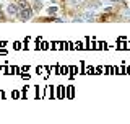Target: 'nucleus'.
<instances>
[{"label": "nucleus", "instance_id": "obj_1", "mask_svg": "<svg viewBox=\"0 0 130 124\" xmlns=\"http://www.w3.org/2000/svg\"><path fill=\"white\" fill-rule=\"evenodd\" d=\"M32 7L31 5H28L26 8H21V10H20V13H18V16H16V18H20L21 20V21H26V20H31L32 18Z\"/></svg>", "mask_w": 130, "mask_h": 124}, {"label": "nucleus", "instance_id": "obj_2", "mask_svg": "<svg viewBox=\"0 0 130 124\" xmlns=\"http://www.w3.org/2000/svg\"><path fill=\"white\" fill-rule=\"evenodd\" d=\"M20 13V7H18V3H15V2H11V3H8V7H7V15L8 16H18Z\"/></svg>", "mask_w": 130, "mask_h": 124}, {"label": "nucleus", "instance_id": "obj_3", "mask_svg": "<svg viewBox=\"0 0 130 124\" xmlns=\"http://www.w3.org/2000/svg\"><path fill=\"white\" fill-rule=\"evenodd\" d=\"M32 10L34 11H41L44 8V5H42V0H32Z\"/></svg>", "mask_w": 130, "mask_h": 124}, {"label": "nucleus", "instance_id": "obj_4", "mask_svg": "<svg viewBox=\"0 0 130 124\" xmlns=\"http://www.w3.org/2000/svg\"><path fill=\"white\" fill-rule=\"evenodd\" d=\"M83 18L86 20V21H93V20H96V16H94V13H93V11H86Z\"/></svg>", "mask_w": 130, "mask_h": 124}, {"label": "nucleus", "instance_id": "obj_5", "mask_svg": "<svg viewBox=\"0 0 130 124\" xmlns=\"http://www.w3.org/2000/svg\"><path fill=\"white\" fill-rule=\"evenodd\" d=\"M46 11H47V15H51V16H54V15L57 13V11H59V8H57V7L54 5V7H49V8H47V10H46Z\"/></svg>", "mask_w": 130, "mask_h": 124}, {"label": "nucleus", "instance_id": "obj_6", "mask_svg": "<svg viewBox=\"0 0 130 124\" xmlns=\"http://www.w3.org/2000/svg\"><path fill=\"white\" fill-rule=\"evenodd\" d=\"M28 5H29V3H28V2H24V0H20V2H18V7H20V10H21V8H26Z\"/></svg>", "mask_w": 130, "mask_h": 124}, {"label": "nucleus", "instance_id": "obj_7", "mask_svg": "<svg viewBox=\"0 0 130 124\" xmlns=\"http://www.w3.org/2000/svg\"><path fill=\"white\" fill-rule=\"evenodd\" d=\"M5 20V15H3V11H2V8H0V21H3Z\"/></svg>", "mask_w": 130, "mask_h": 124}, {"label": "nucleus", "instance_id": "obj_8", "mask_svg": "<svg viewBox=\"0 0 130 124\" xmlns=\"http://www.w3.org/2000/svg\"><path fill=\"white\" fill-rule=\"evenodd\" d=\"M78 2H86V0H78Z\"/></svg>", "mask_w": 130, "mask_h": 124}, {"label": "nucleus", "instance_id": "obj_9", "mask_svg": "<svg viewBox=\"0 0 130 124\" xmlns=\"http://www.w3.org/2000/svg\"><path fill=\"white\" fill-rule=\"evenodd\" d=\"M111 2H117V0H111Z\"/></svg>", "mask_w": 130, "mask_h": 124}, {"label": "nucleus", "instance_id": "obj_10", "mask_svg": "<svg viewBox=\"0 0 130 124\" xmlns=\"http://www.w3.org/2000/svg\"><path fill=\"white\" fill-rule=\"evenodd\" d=\"M51 2H55V0H51Z\"/></svg>", "mask_w": 130, "mask_h": 124}, {"label": "nucleus", "instance_id": "obj_11", "mask_svg": "<svg viewBox=\"0 0 130 124\" xmlns=\"http://www.w3.org/2000/svg\"><path fill=\"white\" fill-rule=\"evenodd\" d=\"M0 2H2V0H0Z\"/></svg>", "mask_w": 130, "mask_h": 124}]
</instances>
